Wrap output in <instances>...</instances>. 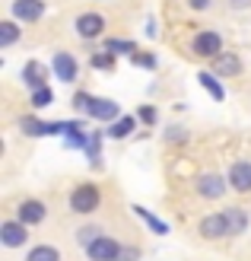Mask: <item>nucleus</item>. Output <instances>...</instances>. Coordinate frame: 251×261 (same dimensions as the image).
I'll return each mask as SVG.
<instances>
[{
  "instance_id": "nucleus-1",
  "label": "nucleus",
  "mask_w": 251,
  "mask_h": 261,
  "mask_svg": "<svg viewBox=\"0 0 251 261\" xmlns=\"http://www.w3.org/2000/svg\"><path fill=\"white\" fill-rule=\"evenodd\" d=\"M99 201H102L99 198V188L86 181V185H76L73 188V194H70V211L73 214H92L99 207Z\"/></svg>"
},
{
  "instance_id": "nucleus-2",
  "label": "nucleus",
  "mask_w": 251,
  "mask_h": 261,
  "mask_svg": "<svg viewBox=\"0 0 251 261\" xmlns=\"http://www.w3.org/2000/svg\"><path fill=\"white\" fill-rule=\"evenodd\" d=\"M191 48H194V55L213 61L216 55H222V38H219L216 32H197L194 42H191Z\"/></svg>"
},
{
  "instance_id": "nucleus-3",
  "label": "nucleus",
  "mask_w": 251,
  "mask_h": 261,
  "mask_svg": "<svg viewBox=\"0 0 251 261\" xmlns=\"http://www.w3.org/2000/svg\"><path fill=\"white\" fill-rule=\"evenodd\" d=\"M10 10L19 22H38L45 16V0H13Z\"/></svg>"
},
{
  "instance_id": "nucleus-4",
  "label": "nucleus",
  "mask_w": 251,
  "mask_h": 261,
  "mask_svg": "<svg viewBox=\"0 0 251 261\" xmlns=\"http://www.w3.org/2000/svg\"><path fill=\"white\" fill-rule=\"evenodd\" d=\"M118 252H121V245H118L115 239H108V236H102V239H96L92 245H86V255L92 261H115Z\"/></svg>"
},
{
  "instance_id": "nucleus-5",
  "label": "nucleus",
  "mask_w": 251,
  "mask_h": 261,
  "mask_svg": "<svg viewBox=\"0 0 251 261\" xmlns=\"http://www.w3.org/2000/svg\"><path fill=\"white\" fill-rule=\"evenodd\" d=\"M0 239H4L7 249H19V245H25V239H29L25 223H19V220H7V223L0 226Z\"/></svg>"
},
{
  "instance_id": "nucleus-6",
  "label": "nucleus",
  "mask_w": 251,
  "mask_h": 261,
  "mask_svg": "<svg viewBox=\"0 0 251 261\" xmlns=\"http://www.w3.org/2000/svg\"><path fill=\"white\" fill-rule=\"evenodd\" d=\"M105 32V19L99 13H83V16H76V35L80 38H99Z\"/></svg>"
},
{
  "instance_id": "nucleus-7",
  "label": "nucleus",
  "mask_w": 251,
  "mask_h": 261,
  "mask_svg": "<svg viewBox=\"0 0 251 261\" xmlns=\"http://www.w3.org/2000/svg\"><path fill=\"white\" fill-rule=\"evenodd\" d=\"M222 191H226V181H222V175L207 172V175L197 178V194H201V198L216 201V198H222Z\"/></svg>"
},
{
  "instance_id": "nucleus-8",
  "label": "nucleus",
  "mask_w": 251,
  "mask_h": 261,
  "mask_svg": "<svg viewBox=\"0 0 251 261\" xmlns=\"http://www.w3.org/2000/svg\"><path fill=\"white\" fill-rule=\"evenodd\" d=\"M16 214H19V223H25V226H35V223H42V220H45L48 207H45L42 201L29 198V201H22V204L16 207Z\"/></svg>"
},
{
  "instance_id": "nucleus-9",
  "label": "nucleus",
  "mask_w": 251,
  "mask_h": 261,
  "mask_svg": "<svg viewBox=\"0 0 251 261\" xmlns=\"http://www.w3.org/2000/svg\"><path fill=\"white\" fill-rule=\"evenodd\" d=\"M51 67H54V73H58V80H64V83H73L76 80V61H73V55H67V51H58L54 55V61H51Z\"/></svg>"
},
{
  "instance_id": "nucleus-10",
  "label": "nucleus",
  "mask_w": 251,
  "mask_h": 261,
  "mask_svg": "<svg viewBox=\"0 0 251 261\" xmlns=\"http://www.w3.org/2000/svg\"><path fill=\"white\" fill-rule=\"evenodd\" d=\"M197 229H201V236H204V239H222V236L229 232L226 217H222V214H210V217H204Z\"/></svg>"
},
{
  "instance_id": "nucleus-11",
  "label": "nucleus",
  "mask_w": 251,
  "mask_h": 261,
  "mask_svg": "<svg viewBox=\"0 0 251 261\" xmlns=\"http://www.w3.org/2000/svg\"><path fill=\"white\" fill-rule=\"evenodd\" d=\"M229 185L235 191H242V194L251 191V163H235L229 169Z\"/></svg>"
},
{
  "instance_id": "nucleus-12",
  "label": "nucleus",
  "mask_w": 251,
  "mask_h": 261,
  "mask_svg": "<svg viewBox=\"0 0 251 261\" xmlns=\"http://www.w3.org/2000/svg\"><path fill=\"white\" fill-rule=\"evenodd\" d=\"M213 73H219V76H239L242 73V61H239V55H216L213 58Z\"/></svg>"
},
{
  "instance_id": "nucleus-13",
  "label": "nucleus",
  "mask_w": 251,
  "mask_h": 261,
  "mask_svg": "<svg viewBox=\"0 0 251 261\" xmlns=\"http://www.w3.org/2000/svg\"><path fill=\"white\" fill-rule=\"evenodd\" d=\"M22 80L29 83L32 89H45V80H48V67L45 64H38V61H29L22 67Z\"/></svg>"
},
{
  "instance_id": "nucleus-14",
  "label": "nucleus",
  "mask_w": 251,
  "mask_h": 261,
  "mask_svg": "<svg viewBox=\"0 0 251 261\" xmlns=\"http://www.w3.org/2000/svg\"><path fill=\"white\" fill-rule=\"evenodd\" d=\"M222 217H226L229 236H239V232L248 229V214L242 211V207H229V211H222Z\"/></svg>"
},
{
  "instance_id": "nucleus-15",
  "label": "nucleus",
  "mask_w": 251,
  "mask_h": 261,
  "mask_svg": "<svg viewBox=\"0 0 251 261\" xmlns=\"http://www.w3.org/2000/svg\"><path fill=\"white\" fill-rule=\"evenodd\" d=\"M89 115L99 118V121H111V118H118V102H111V99H92Z\"/></svg>"
},
{
  "instance_id": "nucleus-16",
  "label": "nucleus",
  "mask_w": 251,
  "mask_h": 261,
  "mask_svg": "<svg viewBox=\"0 0 251 261\" xmlns=\"http://www.w3.org/2000/svg\"><path fill=\"white\" fill-rule=\"evenodd\" d=\"M134 127H137V118H134V115L118 118V121L108 127V137H118V140H121V137H130V134H134Z\"/></svg>"
},
{
  "instance_id": "nucleus-17",
  "label": "nucleus",
  "mask_w": 251,
  "mask_h": 261,
  "mask_svg": "<svg viewBox=\"0 0 251 261\" xmlns=\"http://www.w3.org/2000/svg\"><path fill=\"white\" fill-rule=\"evenodd\" d=\"M19 127H22V134H29V137H42V134H51V124H45V121H38V118H22L19 121Z\"/></svg>"
},
{
  "instance_id": "nucleus-18",
  "label": "nucleus",
  "mask_w": 251,
  "mask_h": 261,
  "mask_svg": "<svg viewBox=\"0 0 251 261\" xmlns=\"http://www.w3.org/2000/svg\"><path fill=\"white\" fill-rule=\"evenodd\" d=\"M25 261H61V252L54 245H35V249L25 255Z\"/></svg>"
},
{
  "instance_id": "nucleus-19",
  "label": "nucleus",
  "mask_w": 251,
  "mask_h": 261,
  "mask_svg": "<svg viewBox=\"0 0 251 261\" xmlns=\"http://www.w3.org/2000/svg\"><path fill=\"white\" fill-rule=\"evenodd\" d=\"M197 80H201V86H204V89H207V93L213 96L216 102H219L222 96H226V93H222V86L216 83V73H201V76H197Z\"/></svg>"
},
{
  "instance_id": "nucleus-20",
  "label": "nucleus",
  "mask_w": 251,
  "mask_h": 261,
  "mask_svg": "<svg viewBox=\"0 0 251 261\" xmlns=\"http://www.w3.org/2000/svg\"><path fill=\"white\" fill-rule=\"evenodd\" d=\"M16 38H19L16 22H0V48H10Z\"/></svg>"
},
{
  "instance_id": "nucleus-21",
  "label": "nucleus",
  "mask_w": 251,
  "mask_h": 261,
  "mask_svg": "<svg viewBox=\"0 0 251 261\" xmlns=\"http://www.w3.org/2000/svg\"><path fill=\"white\" fill-rule=\"evenodd\" d=\"M96 239H102V226H83V229H76V242H80V245H92Z\"/></svg>"
},
{
  "instance_id": "nucleus-22",
  "label": "nucleus",
  "mask_w": 251,
  "mask_h": 261,
  "mask_svg": "<svg viewBox=\"0 0 251 261\" xmlns=\"http://www.w3.org/2000/svg\"><path fill=\"white\" fill-rule=\"evenodd\" d=\"M51 102H54V93L45 86V89H35V93H32V102H29V106H32V109H45V106H51Z\"/></svg>"
},
{
  "instance_id": "nucleus-23",
  "label": "nucleus",
  "mask_w": 251,
  "mask_h": 261,
  "mask_svg": "<svg viewBox=\"0 0 251 261\" xmlns=\"http://www.w3.org/2000/svg\"><path fill=\"white\" fill-rule=\"evenodd\" d=\"M108 51H124V55H137V45L134 42H124V38H111Z\"/></svg>"
},
{
  "instance_id": "nucleus-24",
  "label": "nucleus",
  "mask_w": 251,
  "mask_h": 261,
  "mask_svg": "<svg viewBox=\"0 0 251 261\" xmlns=\"http://www.w3.org/2000/svg\"><path fill=\"white\" fill-rule=\"evenodd\" d=\"M92 67H96V70H111L115 67V58L108 55V51H105V55H96V58H92Z\"/></svg>"
},
{
  "instance_id": "nucleus-25",
  "label": "nucleus",
  "mask_w": 251,
  "mask_h": 261,
  "mask_svg": "<svg viewBox=\"0 0 251 261\" xmlns=\"http://www.w3.org/2000/svg\"><path fill=\"white\" fill-rule=\"evenodd\" d=\"M137 118H140L143 124H150V127H153V124H156V118H159V112H156L153 106H143V109H140V115H137Z\"/></svg>"
},
{
  "instance_id": "nucleus-26",
  "label": "nucleus",
  "mask_w": 251,
  "mask_h": 261,
  "mask_svg": "<svg viewBox=\"0 0 251 261\" xmlns=\"http://www.w3.org/2000/svg\"><path fill=\"white\" fill-rule=\"evenodd\" d=\"M115 261H140V249H137V245H130V249H121Z\"/></svg>"
},
{
  "instance_id": "nucleus-27",
  "label": "nucleus",
  "mask_w": 251,
  "mask_h": 261,
  "mask_svg": "<svg viewBox=\"0 0 251 261\" xmlns=\"http://www.w3.org/2000/svg\"><path fill=\"white\" fill-rule=\"evenodd\" d=\"M137 214H140L143 220H147V223H150V226H153L156 232H165V223H159V220H156L153 214H147V211H143V207H137Z\"/></svg>"
},
{
  "instance_id": "nucleus-28",
  "label": "nucleus",
  "mask_w": 251,
  "mask_h": 261,
  "mask_svg": "<svg viewBox=\"0 0 251 261\" xmlns=\"http://www.w3.org/2000/svg\"><path fill=\"white\" fill-rule=\"evenodd\" d=\"M73 106L80 109V112H86V115H89V106H92V96H86V93H76V96H73Z\"/></svg>"
},
{
  "instance_id": "nucleus-29",
  "label": "nucleus",
  "mask_w": 251,
  "mask_h": 261,
  "mask_svg": "<svg viewBox=\"0 0 251 261\" xmlns=\"http://www.w3.org/2000/svg\"><path fill=\"white\" fill-rule=\"evenodd\" d=\"M134 61L140 64V67H147V70H153V67H156V58H153V55H143V51H137Z\"/></svg>"
},
{
  "instance_id": "nucleus-30",
  "label": "nucleus",
  "mask_w": 251,
  "mask_h": 261,
  "mask_svg": "<svg viewBox=\"0 0 251 261\" xmlns=\"http://www.w3.org/2000/svg\"><path fill=\"white\" fill-rule=\"evenodd\" d=\"M188 4H191V10H207L210 0H188Z\"/></svg>"
},
{
  "instance_id": "nucleus-31",
  "label": "nucleus",
  "mask_w": 251,
  "mask_h": 261,
  "mask_svg": "<svg viewBox=\"0 0 251 261\" xmlns=\"http://www.w3.org/2000/svg\"><path fill=\"white\" fill-rule=\"evenodd\" d=\"M229 4H232L235 10H245V7H251V0H229Z\"/></svg>"
}]
</instances>
